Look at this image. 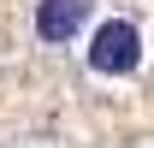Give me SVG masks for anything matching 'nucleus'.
Masks as SVG:
<instances>
[{"mask_svg": "<svg viewBox=\"0 0 154 148\" xmlns=\"http://www.w3.org/2000/svg\"><path fill=\"white\" fill-rule=\"evenodd\" d=\"M95 24V0H36L30 6V36L42 48H71Z\"/></svg>", "mask_w": 154, "mask_h": 148, "instance_id": "2", "label": "nucleus"}, {"mask_svg": "<svg viewBox=\"0 0 154 148\" xmlns=\"http://www.w3.org/2000/svg\"><path fill=\"white\" fill-rule=\"evenodd\" d=\"M142 59H148V48H142V24L125 18V12H107V18H95L89 30H83V71L101 77V83H125V77H136Z\"/></svg>", "mask_w": 154, "mask_h": 148, "instance_id": "1", "label": "nucleus"}]
</instances>
